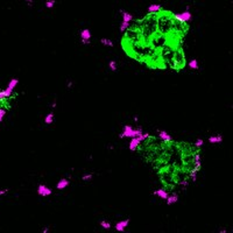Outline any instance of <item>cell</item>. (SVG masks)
<instances>
[{"mask_svg":"<svg viewBox=\"0 0 233 233\" xmlns=\"http://www.w3.org/2000/svg\"><path fill=\"white\" fill-rule=\"evenodd\" d=\"M100 227H102V228H104V230H107V231H108V230L111 228V224H110L107 220H102V221H100Z\"/></svg>","mask_w":233,"mask_h":233,"instance_id":"44dd1931","label":"cell"},{"mask_svg":"<svg viewBox=\"0 0 233 233\" xmlns=\"http://www.w3.org/2000/svg\"><path fill=\"white\" fill-rule=\"evenodd\" d=\"M120 13H121V16H122V21L129 22V23L133 21V15L131 14L129 12H126V11H124V9H120Z\"/></svg>","mask_w":233,"mask_h":233,"instance_id":"4fadbf2b","label":"cell"},{"mask_svg":"<svg viewBox=\"0 0 233 233\" xmlns=\"http://www.w3.org/2000/svg\"><path fill=\"white\" fill-rule=\"evenodd\" d=\"M174 18H175L176 21H178V22L181 23H188L192 20V14H191V12H190L189 9H185V11L182 12V13L174 14Z\"/></svg>","mask_w":233,"mask_h":233,"instance_id":"277c9868","label":"cell"},{"mask_svg":"<svg viewBox=\"0 0 233 233\" xmlns=\"http://www.w3.org/2000/svg\"><path fill=\"white\" fill-rule=\"evenodd\" d=\"M8 194V189H0V197L1 196H5V195H7Z\"/></svg>","mask_w":233,"mask_h":233,"instance_id":"4316f807","label":"cell"},{"mask_svg":"<svg viewBox=\"0 0 233 233\" xmlns=\"http://www.w3.org/2000/svg\"><path fill=\"white\" fill-rule=\"evenodd\" d=\"M195 147L196 148H201V147H203V145H204V140L203 139H197L195 141Z\"/></svg>","mask_w":233,"mask_h":233,"instance_id":"484cf974","label":"cell"},{"mask_svg":"<svg viewBox=\"0 0 233 233\" xmlns=\"http://www.w3.org/2000/svg\"><path fill=\"white\" fill-rule=\"evenodd\" d=\"M143 131L142 128H133V126H131V125H126V126H124L122 127V132L120 133V135L119 138L120 139H125V138H134V136H138L140 135V134H142Z\"/></svg>","mask_w":233,"mask_h":233,"instance_id":"7a4b0ae2","label":"cell"},{"mask_svg":"<svg viewBox=\"0 0 233 233\" xmlns=\"http://www.w3.org/2000/svg\"><path fill=\"white\" fill-rule=\"evenodd\" d=\"M154 195H156L158 197V198H161V199H163V201H165V198L168 197V191L165 190V189H158V190H155L154 191Z\"/></svg>","mask_w":233,"mask_h":233,"instance_id":"5bb4252c","label":"cell"},{"mask_svg":"<svg viewBox=\"0 0 233 233\" xmlns=\"http://www.w3.org/2000/svg\"><path fill=\"white\" fill-rule=\"evenodd\" d=\"M49 232V227H45L43 230H42V233H48Z\"/></svg>","mask_w":233,"mask_h":233,"instance_id":"1f68e13d","label":"cell"},{"mask_svg":"<svg viewBox=\"0 0 233 233\" xmlns=\"http://www.w3.org/2000/svg\"><path fill=\"white\" fill-rule=\"evenodd\" d=\"M45 5L47 8H53L56 5V0H45Z\"/></svg>","mask_w":233,"mask_h":233,"instance_id":"603a6c76","label":"cell"},{"mask_svg":"<svg viewBox=\"0 0 233 233\" xmlns=\"http://www.w3.org/2000/svg\"><path fill=\"white\" fill-rule=\"evenodd\" d=\"M151 138V134L149 133H142L140 135L134 136V138H131V141H129V145H128V149L131 151H134L139 147V145L145 141L146 139Z\"/></svg>","mask_w":233,"mask_h":233,"instance_id":"3957f363","label":"cell"},{"mask_svg":"<svg viewBox=\"0 0 233 233\" xmlns=\"http://www.w3.org/2000/svg\"><path fill=\"white\" fill-rule=\"evenodd\" d=\"M27 4H28V6H32L33 5V2H34V0H25Z\"/></svg>","mask_w":233,"mask_h":233,"instance_id":"f546056e","label":"cell"},{"mask_svg":"<svg viewBox=\"0 0 233 233\" xmlns=\"http://www.w3.org/2000/svg\"><path fill=\"white\" fill-rule=\"evenodd\" d=\"M38 196H42V197H48L53 194V191H52V189L48 188L45 184H40L38 187Z\"/></svg>","mask_w":233,"mask_h":233,"instance_id":"8992f818","label":"cell"},{"mask_svg":"<svg viewBox=\"0 0 233 233\" xmlns=\"http://www.w3.org/2000/svg\"><path fill=\"white\" fill-rule=\"evenodd\" d=\"M108 68L111 69V71L115 72L118 70V64H117V61H110L108 62Z\"/></svg>","mask_w":233,"mask_h":233,"instance_id":"ffe728a7","label":"cell"},{"mask_svg":"<svg viewBox=\"0 0 233 233\" xmlns=\"http://www.w3.org/2000/svg\"><path fill=\"white\" fill-rule=\"evenodd\" d=\"M91 38H92V34H91L90 29L84 28L81 30V41L83 45H90Z\"/></svg>","mask_w":233,"mask_h":233,"instance_id":"5b68a950","label":"cell"},{"mask_svg":"<svg viewBox=\"0 0 233 233\" xmlns=\"http://www.w3.org/2000/svg\"><path fill=\"white\" fill-rule=\"evenodd\" d=\"M178 199H180V197L177 194H171V195H168V197L165 198V203L167 205H173V204H176L178 202Z\"/></svg>","mask_w":233,"mask_h":233,"instance_id":"30bf717a","label":"cell"},{"mask_svg":"<svg viewBox=\"0 0 233 233\" xmlns=\"http://www.w3.org/2000/svg\"><path fill=\"white\" fill-rule=\"evenodd\" d=\"M209 142L212 143V145H216V143H221L223 142V135H212L209 138Z\"/></svg>","mask_w":233,"mask_h":233,"instance_id":"9a60e30c","label":"cell"},{"mask_svg":"<svg viewBox=\"0 0 233 233\" xmlns=\"http://www.w3.org/2000/svg\"><path fill=\"white\" fill-rule=\"evenodd\" d=\"M6 114H7V111H6V108H4V107H0V122H2L4 118L6 117Z\"/></svg>","mask_w":233,"mask_h":233,"instance_id":"cb8c5ba5","label":"cell"},{"mask_svg":"<svg viewBox=\"0 0 233 233\" xmlns=\"http://www.w3.org/2000/svg\"><path fill=\"white\" fill-rule=\"evenodd\" d=\"M197 174H198V171L195 170V169H192V170L190 171V174H189V176H190V178H191L192 182H196V181H197Z\"/></svg>","mask_w":233,"mask_h":233,"instance_id":"7402d4cb","label":"cell"},{"mask_svg":"<svg viewBox=\"0 0 233 233\" xmlns=\"http://www.w3.org/2000/svg\"><path fill=\"white\" fill-rule=\"evenodd\" d=\"M54 122V113H48L45 117V125H52Z\"/></svg>","mask_w":233,"mask_h":233,"instance_id":"ac0fdd59","label":"cell"},{"mask_svg":"<svg viewBox=\"0 0 233 233\" xmlns=\"http://www.w3.org/2000/svg\"><path fill=\"white\" fill-rule=\"evenodd\" d=\"M129 26H131V23L129 22H125V21H121L120 26H119V30H120L121 33H125L126 30L129 28Z\"/></svg>","mask_w":233,"mask_h":233,"instance_id":"d6986e66","label":"cell"},{"mask_svg":"<svg viewBox=\"0 0 233 233\" xmlns=\"http://www.w3.org/2000/svg\"><path fill=\"white\" fill-rule=\"evenodd\" d=\"M18 84H19V79H18V78H12V79L8 82L6 89L0 90V100H5V99H7V98L12 97V95H13V92H14L15 88L18 86Z\"/></svg>","mask_w":233,"mask_h":233,"instance_id":"6da1fadb","label":"cell"},{"mask_svg":"<svg viewBox=\"0 0 233 233\" xmlns=\"http://www.w3.org/2000/svg\"><path fill=\"white\" fill-rule=\"evenodd\" d=\"M50 106H52L53 108H56V106H57V103H56V102H53V103L50 104Z\"/></svg>","mask_w":233,"mask_h":233,"instance_id":"4dcf8cb0","label":"cell"},{"mask_svg":"<svg viewBox=\"0 0 233 233\" xmlns=\"http://www.w3.org/2000/svg\"><path fill=\"white\" fill-rule=\"evenodd\" d=\"M158 138H160L162 141H165V142H170V141L173 140L171 135H170L168 132H165V131H158Z\"/></svg>","mask_w":233,"mask_h":233,"instance_id":"9c48e42d","label":"cell"},{"mask_svg":"<svg viewBox=\"0 0 233 233\" xmlns=\"http://www.w3.org/2000/svg\"><path fill=\"white\" fill-rule=\"evenodd\" d=\"M188 67L191 70H197V69L199 68V65H198V61L196 60V58H192V60L189 61L188 63Z\"/></svg>","mask_w":233,"mask_h":233,"instance_id":"2e32d148","label":"cell"},{"mask_svg":"<svg viewBox=\"0 0 233 233\" xmlns=\"http://www.w3.org/2000/svg\"><path fill=\"white\" fill-rule=\"evenodd\" d=\"M70 184V181L68 178H62L57 182V184H56V189L57 190H63V189L68 188V185Z\"/></svg>","mask_w":233,"mask_h":233,"instance_id":"7c38bea8","label":"cell"},{"mask_svg":"<svg viewBox=\"0 0 233 233\" xmlns=\"http://www.w3.org/2000/svg\"><path fill=\"white\" fill-rule=\"evenodd\" d=\"M194 165H195L194 169L199 173L201 169H202V156H201V153H199V151L195 153V155H194Z\"/></svg>","mask_w":233,"mask_h":233,"instance_id":"ba28073f","label":"cell"},{"mask_svg":"<svg viewBox=\"0 0 233 233\" xmlns=\"http://www.w3.org/2000/svg\"><path fill=\"white\" fill-rule=\"evenodd\" d=\"M226 232H227V230H224V228H223V230H219V233H226Z\"/></svg>","mask_w":233,"mask_h":233,"instance_id":"d6a6232c","label":"cell"},{"mask_svg":"<svg viewBox=\"0 0 233 233\" xmlns=\"http://www.w3.org/2000/svg\"><path fill=\"white\" fill-rule=\"evenodd\" d=\"M100 43H102L103 45H105V47H110V48H112L113 45H114L112 40H110V38H100Z\"/></svg>","mask_w":233,"mask_h":233,"instance_id":"e0dca14e","label":"cell"},{"mask_svg":"<svg viewBox=\"0 0 233 233\" xmlns=\"http://www.w3.org/2000/svg\"><path fill=\"white\" fill-rule=\"evenodd\" d=\"M128 225H129V219H122V220L117 221V224H115L114 227H115V230L118 232H124L127 228Z\"/></svg>","mask_w":233,"mask_h":233,"instance_id":"52a82bcc","label":"cell"},{"mask_svg":"<svg viewBox=\"0 0 233 233\" xmlns=\"http://www.w3.org/2000/svg\"><path fill=\"white\" fill-rule=\"evenodd\" d=\"M162 9V6L160 4H151L148 7H147V12L149 14H154V13H158Z\"/></svg>","mask_w":233,"mask_h":233,"instance_id":"8fae6325","label":"cell"},{"mask_svg":"<svg viewBox=\"0 0 233 233\" xmlns=\"http://www.w3.org/2000/svg\"><path fill=\"white\" fill-rule=\"evenodd\" d=\"M133 120H134V121H135V122H136V121L139 120V118H138L136 115H134V117H133Z\"/></svg>","mask_w":233,"mask_h":233,"instance_id":"836d02e7","label":"cell"},{"mask_svg":"<svg viewBox=\"0 0 233 233\" xmlns=\"http://www.w3.org/2000/svg\"><path fill=\"white\" fill-rule=\"evenodd\" d=\"M72 85H74V83L71 82V81L67 83V88H68V89H71V88H72Z\"/></svg>","mask_w":233,"mask_h":233,"instance_id":"f1b7e54d","label":"cell"},{"mask_svg":"<svg viewBox=\"0 0 233 233\" xmlns=\"http://www.w3.org/2000/svg\"><path fill=\"white\" fill-rule=\"evenodd\" d=\"M180 185H181V187H183V188L185 189V188H187V187H188V185H189V182H188V181H185V180H184V181H182V182H181V183H180Z\"/></svg>","mask_w":233,"mask_h":233,"instance_id":"83f0119b","label":"cell"},{"mask_svg":"<svg viewBox=\"0 0 233 233\" xmlns=\"http://www.w3.org/2000/svg\"><path fill=\"white\" fill-rule=\"evenodd\" d=\"M92 178H93V175H92L91 173L90 174H84V175L82 176V180L84 181V182H89V181H91Z\"/></svg>","mask_w":233,"mask_h":233,"instance_id":"d4e9b609","label":"cell"}]
</instances>
